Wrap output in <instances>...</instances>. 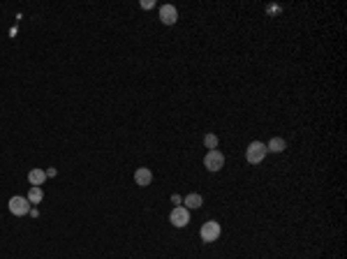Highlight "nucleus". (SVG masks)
Instances as JSON below:
<instances>
[{"instance_id": "1", "label": "nucleus", "mask_w": 347, "mask_h": 259, "mask_svg": "<svg viewBox=\"0 0 347 259\" xmlns=\"http://www.w3.org/2000/svg\"><path fill=\"white\" fill-rule=\"evenodd\" d=\"M266 144L262 141H252V144L246 148V160H248L250 165H262L264 158H266Z\"/></svg>"}, {"instance_id": "2", "label": "nucleus", "mask_w": 347, "mask_h": 259, "mask_svg": "<svg viewBox=\"0 0 347 259\" xmlns=\"http://www.w3.org/2000/svg\"><path fill=\"white\" fill-rule=\"evenodd\" d=\"M220 234H222V229H220V224L215 222V220L204 222V224H201V229H199V236H201L204 243H213V241H218Z\"/></svg>"}, {"instance_id": "3", "label": "nucleus", "mask_w": 347, "mask_h": 259, "mask_svg": "<svg viewBox=\"0 0 347 259\" xmlns=\"http://www.w3.org/2000/svg\"><path fill=\"white\" fill-rule=\"evenodd\" d=\"M30 209H33V204L26 199V197H12L9 199V213L12 216H28L30 213Z\"/></svg>"}, {"instance_id": "4", "label": "nucleus", "mask_w": 347, "mask_h": 259, "mask_svg": "<svg viewBox=\"0 0 347 259\" xmlns=\"http://www.w3.org/2000/svg\"><path fill=\"white\" fill-rule=\"evenodd\" d=\"M204 167L208 169V172H220V169L225 167V155L213 148V151H208L204 155Z\"/></svg>"}, {"instance_id": "5", "label": "nucleus", "mask_w": 347, "mask_h": 259, "mask_svg": "<svg viewBox=\"0 0 347 259\" xmlns=\"http://www.w3.org/2000/svg\"><path fill=\"white\" fill-rule=\"evenodd\" d=\"M169 222L174 224V227H188V222H190V211L185 209V206H176V209L169 213Z\"/></svg>"}, {"instance_id": "6", "label": "nucleus", "mask_w": 347, "mask_h": 259, "mask_svg": "<svg viewBox=\"0 0 347 259\" xmlns=\"http://www.w3.org/2000/svg\"><path fill=\"white\" fill-rule=\"evenodd\" d=\"M160 21H162L164 26H174V23L178 21V9L174 7V5H162V7H160Z\"/></svg>"}, {"instance_id": "7", "label": "nucleus", "mask_w": 347, "mask_h": 259, "mask_svg": "<svg viewBox=\"0 0 347 259\" xmlns=\"http://www.w3.org/2000/svg\"><path fill=\"white\" fill-rule=\"evenodd\" d=\"M150 180H153V172H150L149 167H139V169L135 172V183L139 187L150 185Z\"/></svg>"}, {"instance_id": "8", "label": "nucleus", "mask_w": 347, "mask_h": 259, "mask_svg": "<svg viewBox=\"0 0 347 259\" xmlns=\"http://www.w3.org/2000/svg\"><path fill=\"white\" fill-rule=\"evenodd\" d=\"M28 180H30V185L40 187L44 180H47V173H44L42 169H30V172H28Z\"/></svg>"}, {"instance_id": "9", "label": "nucleus", "mask_w": 347, "mask_h": 259, "mask_svg": "<svg viewBox=\"0 0 347 259\" xmlns=\"http://www.w3.org/2000/svg\"><path fill=\"white\" fill-rule=\"evenodd\" d=\"M285 148H287V144H285V139H280V137H273L269 144H266V151L269 153H283Z\"/></svg>"}, {"instance_id": "10", "label": "nucleus", "mask_w": 347, "mask_h": 259, "mask_svg": "<svg viewBox=\"0 0 347 259\" xmlns=\"http://www.w3.org/2000/svg\"><path fill=\"white\" fill-rule=\"evenodd\" d=\"M201 202H204V199H201V194L192 192V194H188V197H185V209H188V211H190V209H199V206H201Z\"/></svg>"}, {"instance_id": "11", "label": "nucleus", "mask_w": 347, "mask_h": 259, "mask_svg": "<svg viewBox=\"0 0 347 259\" xmlns=\"http://www.w3.org/2000/svg\"><path fill=\"white\" fill-rule=\"evenodd\" d=\"M26 199H28L30 204H40L44 199V192H42V187H30V192H28V197H26Z\"/></svg>"}, {"instance_id": "12", "label": "nucleus", "mask_w": 347, "mask_h": 259, "mask_svg": "<svg viewBox=\"0 0 347 259\" xmlns=\"http://www.w3.org/2000/svg\"><path fill=\"white\" fill-rule=\"evenodd\" d=\"M204 146L208 148V151H213V148L218 146V137H215V134H206V137H204Z\"/></svg>"}, {"instance_id": "13", "label": "nucleus", "mask_w": 347, "mask_h": 259, "mask_svg": "<svg viewBox=\"0 0 347 259\" xmlns=\"http://www.w3.org/2000/svg\"><path fill=\"white\" fill-rule=\"evenodd\" d=\"M153 5H155L153 0H142V7H144V9H150V7H153Z\"/></svg>"}, {"instance_id": "14", "label": "nucleus", "mask_w": 347, "mask_h": 259, "mask_svg": "<svg viewBox=\"0 0 347 259\" xmlns=\"http://www.w3.org/2000/svg\"><path fill=\"white\" fill-rule=\"evenodd\" d=\"M171 202H174V204H181V202H183V199H181L178 194H171Z\"/></svg>"}, {"instance_id": "15", "label": "nucleus", "mask_w": 347, "mask_h": 259, "mask_svg": "<svg viewBox=\"0 0 347 259\" xmlns=\"http://www.w3.org/2000/svg\"><path fill=\"white\" fill-rule=\"evenodd\" d=\"M44 173H47V178H49V176H56V169L51 167V169H47V172H44Z\"/></svg>"}]
</instances>
